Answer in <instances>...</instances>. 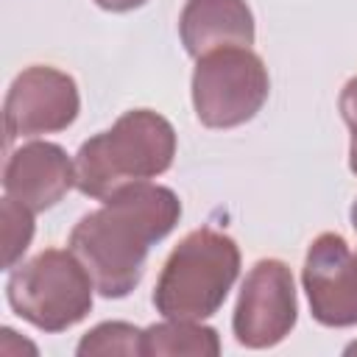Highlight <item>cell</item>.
<instances>
[{
  "label": "cell",
  "instance_id": "4fadbf2b",
  "mask_svg": "<svg viewBox=\"0 0 357 357\" xmlns=\"http://www.w3.org/2000/svg\"><path fill=\"white\" fill-rule=\"evenodd\" d=\"M33 234V220H31V209L17 204L14 198L3 201V265L11 268L22 251L28 248Z\"/></svg>",
  "mask_w": 357,
  "mask_h": 357
},
{
  "label": "cell",
  "instance_id": "30bf717a",
  "mask_svg": "<svg viewBox=\"0 0 357 357\" xmlns=\"http://www.w3.org/2000/svg\"><path fill=\"white\" fill-rule=\"evenodd\" d=\"M181 39L198 59L218 47H248L254 20L243 0H190L181 14Z\"/></svg>",
  "mask_w": 357,
  "mask_h": 357
},
{
  "label": "cell",
  "instance_id": "e0dca14e",
  "mask_svg": "<svg viewBox=\"0 0 357 357\" xmlns=\"http://www.w3.org/2000/svg\"><path fill=\"white\" fill-rule=\"evenodd\" d=\"M351 220H354V229H357V201H354V206H351Z\"/></svg>",
  "mask_w": 357,
  "mask_h": 357
},
{
  "label": "cell",
  "instance_id": "277c9868",
  "mask_svg": "<svg viewBox=\"0 0 357 357\" xmlns=\"http://www.w3.org/2000/svg\"><path fill=\"white\" fill-rule=\"evenodd\" d=\"M92 276L73 251L47 248L14 271L8 301L39 329L61 332L78 324L92 307Z\"/></svg>",
  "mask_w": 357,
  "mask_h": 357
},
{
  "label": "cell",
  "instance_id": "2e32d148",
  "mask_svg": "<svg viewBox=\"0 0 357 357\" xmlns=\"http://www.w3.org/2000/svg\"><path fill=\"white\" fill-rule=\"evenodd\" d=\"M351 170L357 173V139H351Z\"/></svg>",
  "mask_w": 357,
  "mask_h": 357
},
{
  "label": "cell",
  "instance_id": "8fae6325",
  "mask_svg": "<svg viewBox=\"0 0 357 357\" xmlns=\"http://www.w3.org/2000/svg\"><path fill=\"white\" fill-rule=\"evenodd\" d=\"M220 343L215 329L195 326L192 321H170L142 332V354H218Z\"/></svg>",
  "mask_w": 357,
  "mask_h": 357
},
{
  "label": "cell",
  "instance_id": "52a82bcc",
  "mask_svg": "<svg viewBox=\"0 0 357 357\" xmlns=\"http://www.w3.org/2000/svg\"><path fill=\"white\" fill-rule=\"evenodd\" d=\"M78 114V92L70 75L53 67H28L6 98V137H36L67 128Z\"/></svg>",
  "mask_w": 357,
  "mask_h": 357
},
{
  "label": "cell",
  "instance_id": "8992f818",
  "mask_svg": "<svg viewBox=\"0 0 357 357\" xmlns=\"http://www.w3.org/2000/svg\"><path fill=\"white\" fill-rule=\"evenodd\" d=\"M296 324V290L290 271L276 259H262L251 268L237 310L234 335L243 346L265 349L279 343Z\"/></svg>",
  "mask_w": 357,
  "mask_h": 357
},
{
  "label": "cell",
  "instance_id": "5bb4252c",
  "mask_svg": "<svg viewBox=\"0 0 357 357\" xmlns=\"http://www.w3.org/2000/svg\"><path fill=\"white\" fill-rule=\"evenodd\" d=\"M340 112L346 126L351 128V139H357V78H351L340 95Z\"/></svg>",
  "mask_w": 357,
  "mask_h": 357
},
{
  "label": "cell",
  "instance_id": "9a60e30c",
  "mask_svg": "<svg viewBox=\"0 0 357 357\" xmlns=\"http://www.w3.org/2000/svg\"><path fill=\"white\" fill-rule=\"evenodd\" d=\"M95 3L103 6V8H109V11H128V8L142 6L145 0H95Z\"/></svg>",
  "mask_w": 357,
  "mask_h": 357
},
{
  "label": "cell",
  "instance_id": "6da1fadb",
  "mask_svg": "<svg viewBox=\"0 0 357 357\" xmlns=\"http://www.w3.org/2000/svg\"><path fill=\"white\" fill-rule=\"evenodd\" d=\"M178 215L181 204L167 187L134 181L78 220L70 234V251L81 259L95 287L117 298L139 282L151 243L162 240Z\"/></svg>",
  "mask_w": 357,
  "mask_h": 357
},
{
  "label": "cell",
  "instance_id": "9c48e42d",
  "mask_svg": "<svg viewBox=\"0 0 357 357\" xmlns=\"http://www.w3.org/2000/svg\"><path fill=\"white\" fill-rule=\"evenodd\" d=\"M6 192L31 212H42L61 201V195L75 184V162L59 145L31 142L20 148L6 165Z\"/></svg>",
  "mask_w": 357,
  "mask_h": 357
},
{
  "label": "cell",
  "instance_id": "5b68a950",
  "mask_svg": "<svg viewBox=\"0 0 357 357\" xmlns=\"http://www.w3.org/2000/svg\"><path fill=\"white\" fill-rule=\"evenodd\" d=\"M268 98V73L248 47H218L198 59L192 75L195 114L204 126L229 128L251 120Z\"/></svg>",
  "mask_w": 357,
  "mask_h": 357
},
{
  "label": "cell",
  "instance_id": "3957f363",
  "mask_svg": "<svg viewBox=\"0 0 357 357\" xmlns=\"http://www.w3.org/2000/svg\"><path fill=\"white\" fill-rule=\"evenodd\" d=\"M237 268L240 254L234 240L212 229H198L187 234L165 262L153 304L176 321L206 318L223 304L237 279Z\"/></svg>",
  "mask_w": 357,
  "mask_h": 357
},
{
  "label": "cell",
  "instance_id": "7c38bea8",
  "mask_svg": "<svg viewBox=\"0 0 357 357\" xmlns=\"http://www.w3.org/2000/svg\"><path fill=\"white\" fill-rule=\"evenodd\" d=\"M78 354H142V332L131 324H100L81 340Z\"/></svg>",
  "mask_w": 357,
  "mask_h": 357
},
{
  "label": "cell",
  "instance_id": "ba28073f",
  "mask_svg": "<svg viewBox=\"0 0 357 357\" xmlns=\"http://www.w3.org/2000/svg\"><path fill=\"white\" fill-rule=\"evenodd\" d=\"M304 287L312 315L321 324H357V251H351L340 234H321L310 245Z\"/></svg>",
  "mask_w": 357,
  "mask_h": 357
},
{
  "label": "cell",
  "instance_id": "ac0fdd59",
  "mask_svg": "<svg viewBox=\"0 0 357 357\" xmlns=\"http://www.w3.org/2000/svg\"><path fill=\"white\" fill-rule=\"evenodd\" d=\"M354 351H357V343H354V346H349V354H354Z\"/></svg>",
  "mask_w": 357,
  "mask_h": 357
},
{
  "label": "cell",
  "instance_id": "7a4b0ae2",
  "mask_svg": "<svg viewBox=\"0 0 357 357\" xmlns=\"http://www.w3.org/2000/svg\"><path fill=\"white\" fill-rule=\"evenodd\" d=\"M173 126L156 112H126L109 131L86 139L75 156V184L92 198H109L126 184L145 181L170 167Z\"/></svg>",
  "mask_w": 357,
  "mask_h": 357
}]
</instances>
